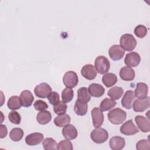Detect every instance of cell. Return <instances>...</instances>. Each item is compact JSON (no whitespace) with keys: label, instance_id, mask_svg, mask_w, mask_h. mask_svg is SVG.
Returning <instances> with one entry per match:
<instances>
[{"label":"cell","instance_id":"5bb4252c","mask_svg":"<svg viewBox=\"0 0 150 150\" xmlns=\"http://www.w3.org/2000/svg\"><path fill=\"white\" fill-rule=\"evenodd\" d=\"M135 121L141 131L143 132H149L150 122L148 118L142 115H137L135 117Z\"/></svg>","mask_w":150,"mask_h":150},{"label":"cell","instance_id":"5b68a950","mask_svg":"<svg viewBox=\"0 0 150 150\" xmlns=\"http://www.w3.org/2000/svg\"><path fill=\"white\" fill-rule=\"evenodd\" d=\"M64 85L67 88L75 87L79 82V78L76 73L73 71H68L66 72L63 77Z\"/></svg>","mask_w":150,"mask_h":150},{"label":"cell","instance_id":"44dd1931","mask_svg":"<svg viewBox=\"0 0 150 150\" xmlns=\"http://www.w3.org/2000/svg\"><path fill=\"white\" fill-rule=\"evenodd\" d=\"M88 90L91 96L94 97H100L102 96L105 92V89L103 86L97 83H92L88 87Z\"/></svg>","mask_w":150,"mask_h":150},{"label":"cell","instance_id":"277c9868","mask_svg":"<svg viewBox=\"0 0 150 150\" xmlns=\"http://www.w3.org/2000/svg\"><path fill=\"white\" fill-rule=\"evenodd\" d=\"M90 137L94 142L96 144H103L108 139V133L105 129L98 127L91 131Z\"/></svg>","mask_w":150,"mask_h":150},{"label":"cell","instance_id":"836d02e7","mask_svg":"<svg viewBox=\"0 0 150 150\" xmlns=\"http://www.w3.org/2000/svg\"><path fill=\"white\" fill-rule=\"evenodd\" d=\"M8 119L11 123L18 125L21 123V116L19 112L13 110L8 114Z\"/></svg>","mask_w":150,"mask_h":150},{"label":"cell","instance_id":"3957f363","mask_svg":"<svg viewBox=\"0 0 150 150\" xmlns=\"http://www.w3.org/2000/svg\"><path fill=\"white\" fill-rule=\"evenodd\" d=\"M94 67L97 72L103 74L108 71L110 68V63L106 57L99 56L95 60Z\"/></svg>","mask_w":150,"mask_h":150},{"label":"cell","instance_id":"603a6c76","mask_svg":"<svg viewBox=\"0 0 150 150\" xmlns=\"http://www.w3.org/2000/svg\"><path fill=\"white\" fill-rule=\"evenodd\" d=\"M117 76L112 73H106L102 77V82L106 87L113 86L117 82Z\"/></svg>","mask_w":150,"mask_h":150},{"label":"cell","instance_id":"4316f807","mask_svg":"<svg viewBox=\"0 0 150 150\" xmlns=\"http://www.w3.org/2000/svg\"><path fill=\"white\" fill-rule=\"evenodd\" d=\"M7 105L9 109L12 110H16L20 109L22 105L20 97L18 96H13L11 97L7 103Z\"/></svg>","mask_w":150,"mask_h":150},{"label":"cell","instance_id":"7402d4cb","mask_svg":"<svg viewBox=\"0 0 150 150\" xmlns=\"http://www.w3.org/2000/svg\"><path fill=\"white\" fill-rule=\"evenodd\" d=\"M91 99V95L88 88L85 87H80L77 90V100L83 103H87Z\"/></svg>","mask_w":150,"mask_h":150},{"label":"cell","instance_id":"74e56055","mask_svg":"<svg viewBox=\"0 0 150 150\" xmlns=\"http://www.w3.org/2000/svg\"><path fill=\"white\" fill-rule=\"evenodd\" d=\"M47 99L49 103L53 105H55L60 102L59 94L56 91H52L47 97Z\"/></svg>","mask_w":150,"mask_h":150},{"label":"cell","instance_id":"e0dca14e","mask_svg":"<svg viewBox=\"0 0 150 150\" xmlns=\"http://www.w3.org/2000/svg\"><path fill=\"white\" fill-rule=\"evenodd\" d=\"M20 100L22 105L24 107H29L32 105L34 100V97L29 90H23L20 94Z\"/></svg>","mask_w":150,"mask_h":150},{"label":"cell","instance_id":"f546056e","mask_svg":"<svg viewBox=\"0 0 150 150\" xmlns=\"http://www.w3.org/2000/svg\"><path fill=\"white\" fill-rule=\"evenodd\" d=\"M23 134L24 133L22 129L20 128H14L10 131L9 137L12 141L18 142L22 139Z\"/></svg>","mask_w":150,"mask_h":150},{"label":"cell","instance_id":"9a60e30c","mask_svg":"<svg viewBox=\"0 0 150 150\" xmlns=\"http://www.w3.org/2000/svg\"><path fill=\"white\" fill-rule=\"evenodd\" d=\"M44 136L40 132H33L28 135L25 138L26 144L29 146H35L40 144L43 141Z\"/></svg>","mask_w":150,"mask_h":150},{"label":"cell","instance_id":"d6986e66","mask_svg":"<svg viewBox=\"0 0 150 150\" xmlns=\"http://www.w3.org/2000/svg\"><path fill=\"white\" fill-rule=\"evenodd\" d=\"M148 92V87L146 84L139 82L137 84L136 88L135 90V96L138 99H144L147 97Z\"/></svg>","mask_w":150,"mask_h":150},{"label":"cell","instance_id":"52a82bcc","mask_svg":"<svg viewBox=\"0 0 150 150\" xmlns=\"http://www.w3.org/2000/svg\"><path fill=\"white\" fill-rule=\"evenodd\" d=\"M120 132L125 135H133L139 132V129L134 124L132 120H129L124 122L120 127Z\"/></svg>","mask_w":150,"mask_h":150},{"label":"cell","instance_id":"d6a6232c","mask_svg":"<svg viewBox=\"0 0 150 150\" xmlns=\"http://www.w3.org/2000/svg\"><path fill=\"white\" fill-rule=\"evenodd\" d=\"M67 108V105L66 103L60 101L57 104L54 105L53 111L57 115H62L66 113Z\"/></svg>","mask_w":150,"mask_h":150},{"label":"cell","instance_id":"83f0119b","mask_svg":"<svg viewBox=\"0 0 150 150\" xmlns=\"http://www.w3.org/2000/svg\"><path fill=\"white\" fill-rule=\"evenodd\" d=\"M88 110V105L87 103H83L76 100L74 107V111L75 113L80 116L84 115L87 114Z\"/></svg>","mask_w":150,"mask_h":150},{"label":"cell","instance_id":"4dcf8cb0","mask_svg":"<svg viewBox=\"0 0 150 150\" xmlns=\"http://www.w3.org/2000/svg\"><path fill=\"white\" fill-rule=\"evenodd\" d=\"M43 148L45 150L57 149V144L56 141L52 138H46L42 143Z\"/></svg>","mask_w":150,"mask_h":150},{"label":"cell","instance_id":"484cf974","mask_svg":"<svg viewBox=\"0 0 150 150\" xmlns=\"http://www.w3.org/2000/svg\"><path fill=\"white\" fill-rule=\"evenodd\" d=\"M124 93V89L118 86H114L109 89L107 92V95L112 100H116L120 99Z\"/></svg>","mask_w":150,"mask_h":150},{"label":"cell","instance_id":"1f68e13d","mask_svg":"<svg viewBox=\"0 0 150 150\" xmlns=\"http://www.w3.org/2000/svg\"><path fill=\"white\" fill-rule=\"evenodd\" d=\"M74 97V91L71 88H64L62 93V101L66 103L70 102Z\"/></svg>","mask_w":150,"mask_h":150},{"label":"cell","instance_id":"7a4b0ae2","mask_svg":"<svg viewBox=\"0 0 150 150\" xmlns=\"http://www.w3.org/2000/svg\"><path fill=\"white\" fill-rule=\"evenodd\" d=\"M120 43V46L124 50L130 52L135 48L137 46V40L132 35L126 33L121 36Z\"/></svg>","mask_w":150,"mask_h":150},{"label":"cell","instance_id":"30bf717a","mask_svg":"<svg viewBox=\"0 0 150 150\" xmlns=\"http://www.w3.org/2000/svg\"><path fill=\"white\" fill-rule=\"evenodd\" d=\"M91 114L93 126L95 128L101 127L104 122V115L101 110L98 107H94L92 109Z\"/></svg>","mask_w":150,"mask_h":150},{"label":"cell","instance_id":"8fae6325","mask_svg":"<svg viewBox=\"0 0 150 150\" xmlns=\"http://www.w3.org/2000/svg\"><path fill=\"white\" fill-rule=\"evenodd\" d=\"M140 62L141 56L138 53L135 52H131L127 54L124 59L125 64L130 67L138 66Z\"/></svg>","mask_w":150,"mask_h":150},{"label":"cell","instance_id":"4fadbf2b","mask_svg":"<svg viewBox=\"0 0 150 150\" xmlns=\"http://www.w3.org/2000/svg\"><path fill=\"white\" fill-rule=\"evenodd\" d=\"M135 100V96L134 92L132 90H127L121 100V105L123 107L129 110L132 107Z\"/></svg>","mask_w":150,"mask_h":150},{"label":"cell","instance_id":"cb8c5ba5","mask_svg":"<svg viewBox=\"0 0 150 150\" xmlns=\"http://www.w3.org/2000/svg\"><path fill=\"white\" fill-rule=\"evenodd\" d=\"M52 120L51 113L47 110L40 111L36 116V120L39 124L45 125L48 124Z\"/></svg>","mask_w":150,"mask_h":150},{"label":"cell","instance_id":"d4e9b609","mask_svg":"<svg viewBox=\"0 0 150 150\" xmlns=\"http://www.w3.org/2000/svg\"><path fill=\"white\" fill-rule=\"evenodd\" d=\"M70 117L68 114L59 115L54 119V124L58 127H63L68 125L70 122Z\"/></svg>","mask_w":150,"mask_h":150},{"label":"cell","instance_id":"ba28073f","mask_svg":"<svg viewBox=\"0 0 150 150\" xmlns=\"http://www.w3.org/2000/svg\"><path fill=\"white\" fill-rule=\"evenodd\" d=\"M133 110L135 112H141L148 109L150 107V98L146 97L144 99H137L134 101L133 105Z\"/></svg>","mask_w":150,"mask_h":150},{"label":"cell","instance_id":"9c48e42d","mask_svg":"<svg viewBox=\"0 0 150 150\" xmlns=\"http://www.w3.org/2000/svg\"><path fill=\"white\" fill-rule=\"evenodd\" d=\"M108 54L113 61H117L123 57L125 54V50L120 45H114L109 49Z\"/></svg>","mask_w":150,"mask_h":150},{"label":"cell","instance_id":"ac0fdd59","mask_svg":"<svg viewBox=\"0 0 150 150\" xmlns=\"http://www.w3.org/2000/svg\"><path fill=\"white\" fill-rule=\"evenodd\" d=\"M125 145V139L119 136L112 137L109 141V145L112 150H121L124 148Z\"/></svg>","mask_w":150,"mask_h":150},{"label":"cell","instance_id":"ab89813d","mask_svg":"<svg viewBox=\"0 0 150 150\" xmlns=\"http://www.w3.org/2000/svg\"><path fill=\"white\" fill-rule=\"evenodd\" d=\"M8 133L7 128L5 125L1 124V134H0V138H5Z\"/></svg>","mask_w":150,"mask_h":150},{"label":"cell","instance_id":"e575fe53","mask_svg":"<svg viewBox=\"0 0 150 150\" xmlns=\"http://www.w3.org/2000/svg\"><path fill=\"white\" fill-rule=\"evenodd\" d=\"M134 32L136 36L142 39L146 35L148 30L146 28L144 25H139L135 28Z\"/></svg>","mask_w":150,"mask_h":150},{"label":"cell","instance_id":"6da1fadb","mask_svg":"<svg viewBox=\"0 0 150 150\" xmlns=\"http://www.w3.org/2000/svg\"><path fill=\"white\" fill-rule=\"evenodd\" d=\"M110 122L114 125L122 124L126 119L127 112L120 108H116L109 111L107 115Z\"/></svg>","mask_w":150,"mask_h":150},{"label":"cell","instance_id":"8992f818","mask_svg":"<svg viewBox=\"0 0 150 150\" xmlns=\"http://www.w3.org/2000/svg\"><path fill=\"white\" fill-rule=\"evenodd\" d=\"M52 92L51 87L46 83H42L36 86L34 88L35 95L39 98H45L47 97Z\"/></svg>","mask_w":150,"mask_h":150},{"label":"cell","instance_id":"7c38bea8","mask_svg":"<svg viewBox=\"0 0 150 150\" xmlns=\"http://www.w3.org/2000/svg\"><path fill=\"white\" fill-rule=\"evenodd\" d=\"M81 74L85 79L89 80H92L96 77L97 71L93 65L87 64L82 67L81 70Z\"/></svg>","mask_w":150,"mask_h":150},{"label":"cell","instance_id":"ffe728a7","mask_svg":"<svg viewBox=\"0 0 150 150\" xmlns=\"http://www.w3.org/2000/svg\"><path fill=\"white\" fill-rule=\"evenodd\" d=\"M135 71L130 67L125 66L122 67L120 71V78L124 81H132L135 78Z\"/></svg>","mask_w":150,"mask_h":150},{"label":"cell","instance_id":"f35d334b","mask_svg":"<svg viewBox=\"0 0 150 150\" xmlns=\"http://www.w3.org/2000/svg\"><path fill=\"white\" fill-rule=\"evenodd\" d=\"M33 107L37 111H43L48 108V105L45 101L42 100H38L33 104Z\"/></svg>","mask_w":150,"mask_h":150},{"label":"cell","instance_id":"8d00e7d4","mask_svg":"<svg viewBox=\"0 0 150 150\" xmlns=\"http://www.w3.org/2000/svg\"><path fill=\"white\" fill-rule=\"evenodd\" d=\"M136 148L137 150H149L150 149V142L149 139H141L139 141L136 145Z\"/></svg>","mask_w":150,"mask_h":150},{"label":"cell","instance_id":"d590c367","mask_svg":"<svg viewBox=\"0 0 150 150\" xmlns=\"http://www.w3.org/2000/svg\"><path fill=\"white\" fill-rule=\"evenodd\" d=\"M73 149L72 143L67 140H62L57 144V149L59 150H72Z\"/></svg>","mask_w":150,"mask_h":150},{"label":"cell","instance_id":"2e32d148","mask_svg":"<svg viewBox=\"0 0 150 150\" xmlns=\"http://www.w3.org/2000/svg\"><path fill=\"white\" fill-rule=\"evenodd\" d=\"M62 134L66 139L73 140L77 137V130L73 125L68 124L63 127Z\"/></svg>","mask_w":150,"mask_h":150},{"label":"cell","instance_id":"f1b7e54d","mask_svg":"<svg viewBox=\"0 0 150 150\" xmlns=\"http://www.w3.org/2000/svg\"><path fill=\"white\" fill-rule=\"evenodd\" d=\"M117 103L112 98H104L100 104V108L102 111H106L114 108Z\"/></svg>","mask_w":150,"mask_h":150}]
</instances>
